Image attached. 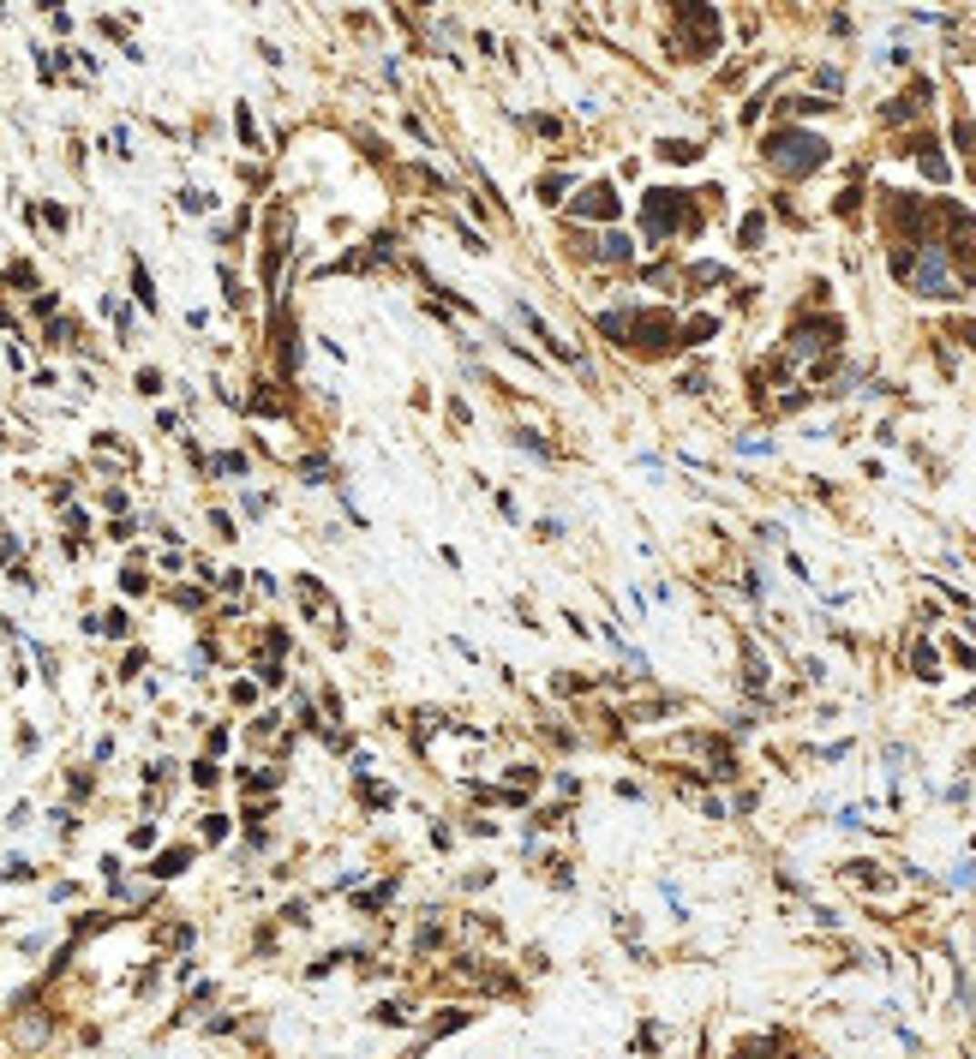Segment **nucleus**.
Returning <instances> with one entry per match:
<instances>
[{"instance_id":"10","label":"nucleus","mask_w":976,"mask_h":1059,"mask_svg":"<svg viewBox=\"0 0 976 1059\" xmlns=\"http://www.w3.org/2000/svg\"><path fill=\"white\" fill-rule=\"evenodd\" d=\"M707 335H719V317H689V324H677V342H683V347L707 342Z\"/></svg>"},{"instance_id":"19","label":"nucleus","mask_w":976,"mask_h":1059,"mask_svg":"<svg viewBox=\"0 0 976 1059\" xmlns=\"http://www.w3.org/2000/svg\"><path fill=\"white\" fill-rule=\"evenodd\" d=\"M761 234H767V215H743V228H737V240H743L749 252L761 245Z\"/></svg>"},{"instance_id":"5","label":"nucleus","mask_w":976,"mask_h":1059,"mask_svg":"<svg viewBox=\"0 0 976 1059\" xmlns=\"http://www.w3.org/2000/svg\"><path fill=\"white\" fill-rule=\"evenodd\" d=\"M677 30H683V48H689V55H713L719 36H725L713 6H677Z\"/></svg>"},{"instance_id":"22","label":"nucleus","mask_w":976,"mask_h":1059,"mask_svg":"<svg viewBox=\"0 0 976 1059\" xmlns=\"http://www.w3.org/2000/svg\"><path fill=\"white\" fill-rule=\"evenodd\" d=\"M234 126H240V138L252 144V150H258V126H252V108H240V115H234Z\"/></svg>"},{"instance_id":"2","label":"nucleus","mask_w":976,"mask_h":1059,"mask_svg":"<svg viewBox=\"0 0 976 1059\" xmlns=\"http://www.w3.org/2000/svg\"><path fill=\"white\" fill-rule=\"evenodd\" d=\"M899 282H905L911 294H922V300H952V294H959L941 240H911V258H905V275H899Z\"/></svg>"},{"instance_id":"13","label":"nucleus","mask_w":976,"mask_h":1059,"mask_svg":"<svg viewBox=\"0 0 976 1059\" xmlns=\"http://www.w3.org/2000/svg\"><path fill=\"white\" fill-rule=\"evenodd\" d=\"M911 664H917V676H922V683H941V659H934V646H929V641H917Z\"/></svg>"},{"instance_id":"20","label":"nucleus","mask_w":976,"mask_h":1059,"mask_svg":"<svg viewBox=\"0 0 976 1059\" xmlns=\"http://www.w3.org/2000/svg\"><path fill=\"white\" fill-rule=\"evenodd\" d=\"M563 192H569V174H546V180H539V198L546 204H558Z\"/></svg>"},{"instance_id":"26","label":"nucleus","mask_w":976,"mask_h":1059,"mask_svg":"<svg viewBox=\"0 0 976 1059\" xmlns=\"http://www.w3.org/2000/svg\"><path fill=\"white\" fill-rule=\"evenodd\" d=\"M952 886H976V862H964V868H952Z\"/></svg>"},{"instance_id":"23","label":"nucleus","mask_w":976,"mask_h":1059,"mask_svg":"<svg viewBox=\"0 0 976 1059\" xmlns=\"http://www.w3.org/2000/svg\"><path fill=\"white\" fill-rule=\"evenodd\" d=\"M737 449H743V455H773V444H767V437H737Z\"/></svg>"},{"instance_id":"1","label":"nucleus","mask_w":976,"mask_h":1059,"mask_svg":"<svg viewBox=\"0 0 976 1059\" xmlns=\"http://www.w3.org/2000/svg\"><path fill=\"white\" fill-rule=\"evenodd\" d=\"M761 156L773 162L779 174H790V180H803V174H815L820 162L833 156V144H827V138H815V132H803V126H779V132H767Z\"/></svg>"},{"instance_id":"21","label":"nucleus","mask_w":976,"mask_h":1059,"mask_svg":"<svg viewBox=\"0 0 976 1059\" xmlns=\"http://www.w3.org/2000/svg\"><path fill=\"white\" fill-rule=\"evenodd\" d=\"M210 192H198V186H186V192H180V210H192V215H198V210H210Z\"/></svg>"},{"instance_id":"8","label":"nucleus","mask_w":976,"mask_h":1059,"mask_svg":"<svg viewBox=\"0 0 976 1059\" xmlns=\"http://www.w3.org/2000/svg\"><path fill=\"white\" fill-rule=\"evenodd\" d=\"M952 215V252H959V264H976V215L971 210H947Z\"/></svg>"},{"instance_id":"17","label":"nucleus","mask_w":976,"mask_h":1059,"mask_svg":"<svg viewBox=\"0 0 976 1059\" xmlns=\"http://www.w3.org/2000/svg\"><path fill=\"white\" fill-rule=\"evenodd\" d=\"M43 1035H48V1017H25V1024L13 1030V1042H18V1047H36Z\"/></svg>"},{"instance_id":"15","label":"nucleus","mask_w":976,"mask_h":1059,"mask_svg":"<svg viewBox=\"0 0 976 1059\" xmlns=\"http://www.w3.org/2000/svg\"><path fill=\"white\" fill-rule=\"evenodd\" d=\"M659 156L665 162H695V156H701V144H689V138H659Z\"/></svg>"},{"instance_id":"25","label":"nucleus","mask_w":976,"mask_h":1059,"mask_svg":"<svg viewBox=\"0 0 976 1059\" xmlns=\"http://www.w3.org/2000/svg\"><path fill=\"white\" fill-rule=\"evenodd\" d=\"M952 138H959L964 150H976V126H971V120H959V126H952Z\"/></svg>"},{"instance_id":"3","label":"nucleus","mask_w":976,"mask_h":1059,"mask_svg":"<svg viewBox=\"0 0 976 1059\" xmlns=\"http://www.w3.org/2000/svg\"><path fill=\"white\" fill-rule=\"evenodd\" d=\"M641 222H647V240L659 245V240H671L677 228H689V192H647V204H641Z\"/></svg>"},{"instance_id":"12","label":"nucleus","mask_w":976,"mask_h":1059,"mask_svg":"<svg viewBox=\"0 0 976 1059\" xmlns=\"http://www.w3.org/2000/svg\"><path fill=\"white\" fill-rule=\"evenodd\" d=\"M186 862H192V850H162V856L150 862V874H156V880H174V874L186 868Z\"/></svg>"},{"instance_id":"28","label":"nucleus","mask_w":976,"mask_h":1059,"mask_svg":"<svg viewBox=\"0 0 976 1059\" xmlns=\"http://www.w3.org/2000/svg\"><path fill=\"white\" fill-rule=\"evenodd\" d=\"M964 342H971V347H976V324H964Z\"/></svg>"},{"instance_id":"4","label":"nucleus","mask_w":976,"mask_h":1059,"mask_svg":"<svg viewBox=\"0 0 976 1059\" xmlns=\"http://www.w3.org/2000/svg\"><path fill=\"white\" fill-rule=\"evenodd\" d=\"M635 354H665V347H677V317L671 312H629V342Z\"/></svg>"},{"instance_id":"16","label":"nucleus","mask_w":976,"mask_h":1059,"mask_svg":"<svg viewBox=\"0 0 976 1059\" xmlns=\"http://www.w3.org/2000/svg\"><path fill=\"white\" fill-rule=\"evenodd\" d=\"M743 683L755 688V694H761V688H767V659H761V653H755V646H749V653H743Z\"/></svg>"},{"instance_id":"18","label":"nucleus","mask_w":976,"mask_h":1059,"mask_svg":"<svg viewBox=\"0 0 976 1059\" xmlns=\"http://www.w3.org/2000/svg\"><path fill=\"white\" fill-rule=\"evenodd\" d=\"M509 437H516V449H528V455H539V461L551 455V449H546V437H539V431H528V425H521V431H509Z\"/></svg>"},{"instance_id":"9","label":"nucleus","mask_w":976,"mask_h":1059,"mask_svg":"<svg viewBox=\"0 0 976 1059\" xmlns=\"http://www.w3.org/2000/svg\"><path fill=\"white\" fill-rule=\"evenodd\" d=\"M917 162H922V174H929V180H947V156H941V150H934V138H917Z\"/></svg>"},{"instance_id":"7","label":"nucleus","mask_w":976,"mask_h":1059,"mask_svg":"<svg viewBox=\"0 0 976 1059\" xmlns=\"http://www.w3.org/2000/svg\"><path fill=\"white\" fill-rule=\"evenodd\" d=\"M569 210H575V215H593V222H611V215L623 210V198L611 192V180H599V186H588L581 198L569 204Z\"/></svg>"},{"instance_id":"11","label":"nucleus","mask_w":976,"mask_h":1059,"mask_svg":"<svg viewBox=\"0 0 976 1059\" xmlns=\"http://www.w3.org/2000/svg\"><path fill=\"white\" fill-rule=\"evenodd\" d=\"M599 258H605V264H629V258H635L629 234H605V240H599Z\"/></svg>"},{"instance_id":"24","label":"nucleus","mask_w":976,"mask_h":1059,"mask_svg":"<svg viewBox=\"0 0 976 1059\" xmlns=\"http://www.w3.org/2000/svg\"><path fill=\"white\" fill-rule=\"evenodd\" d=\"M138 389H144V395H156V389H162V372H150V365H144V372H138Z\"/></svg>"},{"instance_id":"14","label":"nucleus","mask_w":976,"mask_h":1059,"mask_svg":"<svg viewBox=\"0 0 976 1059\" xmlns=\"http://www.w3.org/2000/svg\"><path fill=\"white\" fill-rule=\"evenodd\" d=\"M132 294H138L144 312H156V282H150V270H144V264H132Z\"/></svg>"},{"instance_id":"27","label":"nucleus","mask_w":976,"mask_h":1059,"mask_svg":"<svg viewBox=\"0 0 976 1059\" xmlns=\"http://www.w3.org/2000/svg\"><path fill=\"white\" fill-rule=\"evenodd\" d=\"M731 1059H761V1047H737V1054Z\"/></svg>"},{"instance_id":"6","label":"nucleus","mask_w":976,"mask_h":1059,"mask_svg":"<svg viewBox=\"0 0 976 1059\" xmlns=\"http://www.w3.org/2000/svg\"><path fill=\"white\" fill-rule=\"evenodd\" d=\"M845 335L839 317H803V324H790V359H815L820 347H833Z\"/></svg>"}]
</instances>
